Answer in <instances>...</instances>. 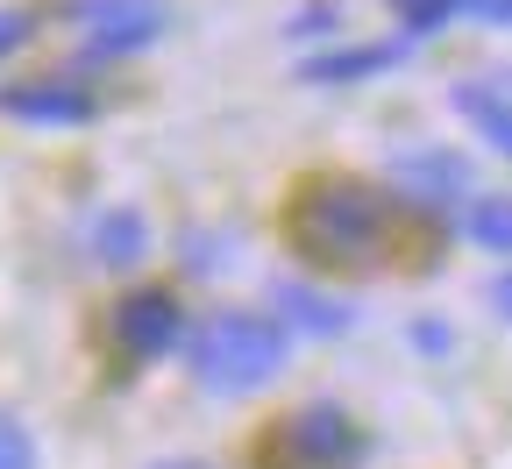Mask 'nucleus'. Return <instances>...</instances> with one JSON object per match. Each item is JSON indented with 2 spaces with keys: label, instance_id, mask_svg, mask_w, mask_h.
<instances>
[{
  "label": "nucleus",
  "instance_id": "obj_16",
  "mask_svg": "<svg viewBox=\"0 0 512 469\" xmlns=\"http://www.w3.org/2000/svg\"><path fill=\"white\" fill-rule=\"evenodd\" d=\"M477 15L498 22V29H512V0H477Z\"/></svg>",
  "mask_w": 512,
  "mask_h": 469
},
{
  "label": "nucleus",
  "instance_id": "obj_4",
  "mask_svg": "<svg viewBox=\"0 0 512 469\" xmlns=\"http://www.w3.org/2000/svg\"><path fill=\"white\" fill-rule=\"evenodd\" d=\"M278 448H285V469H349L363 455V434L349 427V413L313 406V413H292L285 420Z\"/></svg>",
  "mask_w": 512,
  "mask_h": 469
},
{
  "label": "nucleus",
  "instance_id": "obj_17",
  "mask_svg": "<svg viewBox=\"0 0 512 469\" xmlns=\"http://www.w3.org/2000/svg\"><path fill=\"white\" fill-rule=\"evenodd\" d=\"M491 306H498V313H512V278H498V285H491Z\"/></svg>",
  "mask_w": 512,
  "mask_h": 469
},
{
  "label": "nucleus",
  "instance_id": "obj_9",
  "mask_svg": "<svg viewBox=\"0 0 512 469\" xmlns=\"http://www.w3.org/2000/svg\"><path fill=\"white\" fill-rule=\"evenodd\" d=\"M456 107L484 128V136H491V150H505V157H512V100H505V93H491V86H463V93H456Z\"/></svg>",
  "mask_w": 512,
  "mask_h": 469
},
{
  "label": "nucleus",
  "instance_id": "obj_2",
  "mask_svg": "<svg viewBox=\"0 0 512 469\" xmlns=\"http://www.w3.org/2000/svg\"><path fill=\"white\" fill-rule=\"evenodd\" d=\"M285 370V327L271 313H214L192 334V377L207 391H256Z\"/></svg>",
  "mask_w": 512,
  "mask_h": 469
},
{
  "label": "nucleus",
  "instance_id": "obj_12",
  "mask_svg": "<svg viewBox=\"0 0 512 469\" xmlns=\"http://www.w3.org/2000/svg\"><path fill=\"white\" fill-rule=\"evenodd\" d=\"M384 8H392L413 36H427V29H441V22H456L463 8H477V0H384Z\"/></svg>",
  "mask_w": 512,
  "mask_h": 469
},
{
  "label": "nucleus",
  "instance_id": "obj_8",
  "mask_svg": "<svg viewBox=\"0 0 512 469\" xmlns=\"http://www.w3.org/2000/svg\"><path fill=\"white\" fill-rule=\"evenodd\" d=\"M93 249H100L107 263H136V256L150 249V228H143V214H128V207L100 214V228H93Z\"/></svg>",
  "mask_w": 512,
  "mask_h": 469
},
{
  "label": "nucleus",
  "instance_id": "obj_5",
  "mask_svg": "<svg viewBox=\"0 0 512 469\" xmlns=\"http://www.w3.org/2000/svg\"><path fill=\"white\" fill-rule=\"evenodd\" d=\"M86 57H128L164 36V0H86Z\"/></svg>",
  "mask_w": 512,
  "mask_h": 469
},
{
  "label": "nucleus",
  "instance_id": "obj_6",
  "mask_svg": "<svg viewBox=\"0 0 512 469\" xmlns=\"http://www.w3.org/2000/svg\"><path fill=\"white\" fill-rule=\"evenodd\" d=\"M0 114L36 121V128H79V121H93V93L79 79H36V86L0 93Z\"/></svg>",
  "mask_w": 512,
  "mask_h": 469
},
{
  "label": "nucleus",
  "instance_id": "obj_15",
  "mask_svg": "<svg viewBox=\"0 0 512 469\" xmlns=\"http://www.w3.org/2000/svg\"><path fill=\"white\" fill-rule=\"evenodd\" d=\"M29 36H36V22H29L22 8H8V15H0V57H15Z\"/></svg>",
  "mask_w": 512,
  "mask_h": 469
},
{
  "label": "nucleus",
  "instance_id": "obj_7",
  "mask_svg": "<svg viewBox=\"0 0 512 469\" xmlns=\"http://www.w3.org/2000/svg\"><path fill=\"white\" fill-rule=\"evenodd\" d=\"M406 50L399 43H349V50H328V57H313L306 64V79L313 86H356V79H377V72H392Z\"/></svg>",
  "mask_w": 512,
  "mask_h": 469
},
{
  "label": "nucleus",
  "instance_id": "obj_1",
  "mask_svg": "<svg viewBox=\"0 0 512 469\" xmlns=\"http://www.w3.org/2000/svg\"><path fill=\"white\" fill-rule=\"evenodd\" d=\"M292 242L299 256L328 263V271H370L392 242V207L349 178H320L292 199Z\"/></svg>",
  "mask_w": 512,
  "mask_h": 469
},
{
  "label": "nucleus",
  "instance_id": "obj_11",
  "mask_svg": "<svg viewBox=\"0 0 512 469\" xmlns=\"http://www.w3.org/2000/svg\"><path fill=\"white\" fill-rule=\"evenodd\" d=\"M399 178H413V185H427V199H456L448 185H470V171H463V157H448V150H427V157H406L399 164Z\"/></svg>",
  "mask_w": 512,
  "mask_h": 469
},
{
  "label": "nucleus",
  "instance_id": "obj_10",
  "mask_svg": "<svg viewBox=\"0 0 512 469\" xmlns=\"http://www.w3.org/2000/svg\"><path fill=\"white\" fill-rule=\"evenodd\" d=\"M470 235L498 256H512V192H477L470 199Z\"/></svg>",
  "mask_w": 512,
  "mask_h": 469
},
{
  "label": "nucleus",
  "instance_id": "obj_3",
  "mask_svg": "<svg viewBox=\"0 0 512 469\" xmlns=\"http://www.w3.org/2000/svg\"><path fill=\"white\" fill-rule=\"evenodd\" d=\"M178 334H185V313H178L171 292H128V299L107 313V342H114L121 363H150V356H164Z\"/></svg>",
  "mask_w": 512,
  "mask_h": 469
},
{
  "label": "nucleus",
  "instance_id": "obj_14",
  "mask_svg": "<svg viewBox=\"0 0 512 469\" xmlns=\"http://www.w3.org/2000/svg\"><path fill=\"white\" fill-rule=\"evenodd\" d=\"M0 469H36V441L15 413H0Z\"/></svg>",
  "mask_w": 512,
  "mask_h": 469
},
{
  "label": "nucleus",
  "instance_id": "obj_13",
  "mask_svg": "<svg viewBox=\"0 0 512 469\" xmlns=\"http://www.w3.org/2000/svg\"><path fill=\"white\" fill-rule=\"evenodd\" d=\"M285 313L299 320V327H320V334H335L349 313L342 306H328V299H313V292H285Z\"/></svg>",
  "mask_w": 512,
  "mask_h": 469
}]
</instances>
